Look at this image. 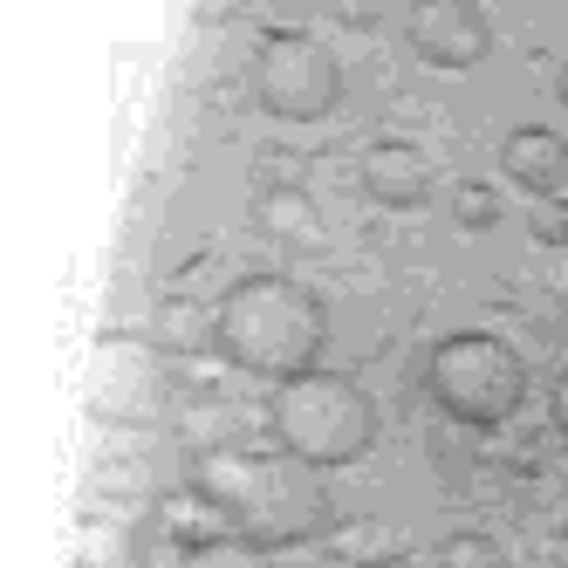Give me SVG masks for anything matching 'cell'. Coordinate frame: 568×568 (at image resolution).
<instances>
[{"instance_id":"obj_1","label":"cell","mask_w":568,"mask_h":568,"mask_svg":"<svg viewBox=\"0 0 568 568\" xmlns=\"http://www.w3.org/2000/svg\"><path fill=\"white\" fill-rule=\"evenodd\" d=\"M185 494L220 514L226 535L254 548H308L336 527V494L329 473L281 445H199L185 459Z\"/></svg>"},{"instance_id":"obj_2","label":"cell","mask_w":568,"mask_h":568,"mask_svg":"<svg viewBox=\"0 0 568 568\" xmlns=\"http://www.w3.org/2000/svg\"><path fill=\"white\" fill-rule=\"evenodd\" d=\"M329 349V302H322L302 274L254 267L226 281V295L213 302V356L233 363L240 377L261 384H288L322 371Z\"/></svg>"},{"instance_id":"obj_3","label":"cell","mask_w":568,"mask_h":568,"mask_svg":"<svg viewBox=\"0 0 568 568\" xmlns=\"http://www.w3.org/2000/svg\"><path fill=\"white\" fill-rule=\"evenodd\" d=\"M267 432L281 453L308 459L315 473H343L356 459H371L377 404L343 371H308V377H288L267 390Z\"/></svg>"},{"instance_id":"obj_4","label":"cell","mask_w":568,"mask_h":568,"mask_svg":"<svg viewBox=\"0 0 568 568\" xmlns=\"http://www.w3.org/2000/svg\"><path fill=\"white\" fill-rule=\"evenodd\" d=\"M425 397L466 432H500L527 404V363L494 329H453L425 349Z\"/></svg>"},{"instance_id":"obj_5","label":"cell","mask_w":568,"mask_h":568,"mask_svg":"<svg viewBox=\"0 0 568 568\" xmlns=\"http://www.w3.org/2000/svg\"><path fill=\"white\" fill-rule=\"evenodd\" d=\"M83 404L97 425L116 432H151L179 412V377H172V349L158 336H131V329H103L83 371Z\"/></svg>"},{"instance_id":"obj_6","label":"cell","mask_w":568,"mask_h":568,"mask_svg":"<svg viewBox=\"0 0 568 568\" xmlns=\"http://www.w3.org/2000/svg\"><path fill=\"white\" fill-rule=\"evenodd\" d=\"M247 90L274 124H322L343 110V62L308 28H267L247 62Z\"/></svg>"},{"instance_id":"obj_7","label":"cell","mask_w":568,"mask_h":568,"mask_svg":"<svg viewBox=\"0 0 568 568\" xmlns=\"http://www.w3.org/2000/svg\"><path fill=\"white\" fill-rule=\"evenodd\" d=\"M404 49H412L425 69H479L494 55V21H486L479 0H404Z\"/></svg>"},{"instance_id":"obj_8","label":"cell","mask_w":568,"mask_h":568,"mask_svg":"<svg viewBox=\"0 0 568 568\" xmlns=\"http://www.w3.org/2000/svg\"><path fill=\"white\" fill-rule=\"evenodd\" d=\"M356 185L384 213H418V206L438 199V172H432V158L412 138H371L363 144L356 151Z\"/></svg>"},{"instance_id":"obj_9","label":"cell","mask_w":568,"mask_h":568,"mask_svg":"<svg viewBox=\"0 0 568 568\" xmlns=\"http://www.w3.org/2000/svg\"><path fill=\"white\" fill-rule=\"evenodd\" d=\"M500 172L527 199H561L568 192V138L555 124H514L500 138Z\"/></svg>"},{"instance_id":"obj_10","label":"cell","mask_w":568,"mask_h":568,"mask_svg":"<svg viewBox=\"0 0 568 568\" xmlns=\"http://www.w3.org/2000/svg\"><path fill=\"white\" fill-rule=\"evenodd\" d=\"M254 220H261V233L288 240L295 254H315V247H322V213L308 206V192H302V185H261Z\"/></svg>"},{"instance_id":"obj_11","label":"cell","mask_w":568,"mask_h":568,"mask_svg":"<svg viewBox=\"0 0 568 568\" xmlns=\"http://www.w3.org/2000/svg\"><path fill=\"white\" fill-rule=\"evenodd\" d=\"M445 213L459 233H494L500 226V185L494 179H453L445 185Z\"/></svg>"},{"instance_id":"obj_12","label":"cell","mask_w":568,"mask_h":568,"mask_svg":"<svg viewBox=\"0 0 568 568\" xmlns=\"http://www.w3.org/2000/svg\"><path fill=\"white\" fill-rule=\"evenodd\" d=\"M179 568H274V548H254V541H240V535H199V541H185V555H179Z\"/></svg>"},{"instance_id":"obj_13","label":"cell","mask_w":568,"mask_h":568,"mask_svg":"<svg viewBox=\"0 0 568 568\" xmlns=\"http://www.w3.org/2000/svg\"><path fill=\"white\" fill-rule=\"evenodd\" d=\"M158 343H165L172 356H185V349H213V308L199 315L192 302H165V308H158Z\"/></svg>"},{"instance_id":"obj_14","label":"cell","mask_w":568,"mask_h":568,"mask_svg":"<svg viewBox=\"0 0 568 568\" xmlns=\"http://www.w3.org/2000/svg\"><path fill=\"white\" fill-rule=\"evenodd\" d=\"M432 568H507V548L494 535H479V527H459V535H445Z\"/></svg>"},{"instance_id":"obj_15","label":"cell","mask_w":568,"mask_h":568,"mask_svg":"<svg viewBox=\"0 0 568 568\" xmlns=\"http://www.w3.org/2000/svg\"><path fill=\"white\" fill-rule=\"evenodd\" d=\"M527 233H535V247H568V192L561 199H535Z\"/></svg>"},{"instance_id":"obj_16","label":"cell","mask_w":568,"mask_h":568,"mask_svg":"<svg viewBox=\"0 0 568 568\" xmlns=\"http://www.w3.org/2000/svg\"><path fill=\"white\" fill-rule=\"evenodd\" d=\"M336 21L343 28H377L384 21V0H336Z\"/></svg>"},{"instance_id":"obj_17","label":"cell","mask_w":568,"mask_h":568,"mask_svg":"<svg viewBox=\"0 0 568 568\" xmlns=\"http://www.w3.org/2000/svg\"><path fill=\"white\" fill-rule=\"evenodd\" d=\"M548 418H555V432L568 438V371L555 377V390H548Z\"/></svg>"},{"instance_id":"obj_18","label":"cell","mask_w":568,"mask_h":568,"mask_svg":"<svg viewBox=\"0 0 568 568\" xmlns=\"http://www.w3.org/2000/svg\"><path fill=\"white\" fill-rule=\"evenodd\" d=\"M356 568H432V561H412V555H371V561H356Z\"/></svg>"},{"instance_id":"obj_19","label":"cell","mask_w":568,"mask_h":568,"mask_svg":"<svg viewBox=\"0 0 568 568\" xmlns=\"http://www.w3.org/2000/svg\"><path fill=\"white\" fill-rule=\"evenodd\" d=\"M548 568H568V527H555V541H548Z\"/></svg>"},{"instance_id":"obj_20","label":"cell","mask_w":568,"mask_h":568,"mask_svg":"<svg viewBox=\"0 0 568 568\" xmlns=\"http://www.w3.org/2000/svg\"><path fill=\"white\" fill-rule=\"evenodd\" d=\"M555 97H561V110H568V55H561V69H555Z\"/></svg>"}]
</instances>
